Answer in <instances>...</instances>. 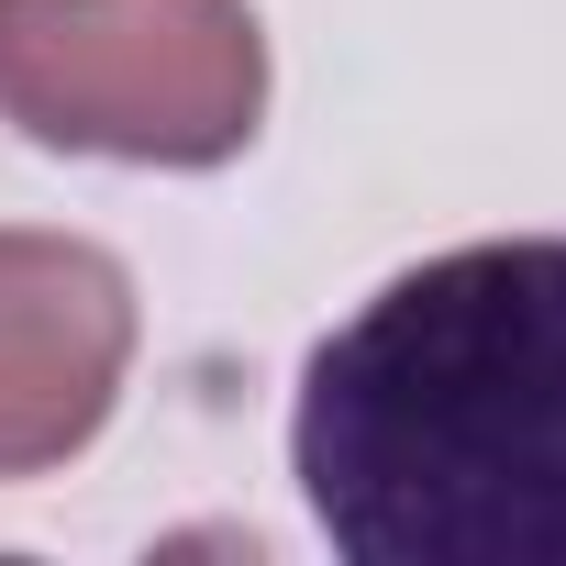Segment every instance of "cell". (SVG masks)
<instances>
[{
  "label": "cell",
  "instance_id": "obj_1",
  "mask_svg": "<svg viewBox=\"0 0 566 566\" xmlns=\"http://www.w3.org/2000/svg\"><path fill=\"white\" fill-rule=\"evenodd\" d=\"M290 467L345 566H566V233L356 301L301 367Z\"/></svg>",
  "mask_w": 566,
  "mask_h": 566
},
{
  "label": "cell",
  "instance_id": "obj_2",
  "mask_svg": "<svg viewBox=\"0 0 566 566\" xmlns=\"http://www.w3.org/2000/svg\"><path fill=\"white\" fill-rule=\"evenodd\" d=\"M0 123L112 167H233L266 123L255 0H0Z\"/></svg>",
  "mask_w": 566,
  "mask_h": 566
},
{
  "label": "cell",
  "instance_id": "obj_3",
  "mask_svg": "<svg viewBox=\"0 0 566 566\" xmlns=\"http://www.w3.org/2000/svg\"><path fill=\"white\" fill-rule=\"evenodd\" d=\"M134 334L145 312L112 244L0 222V489L101 444L134 378Z\"/></svg>",
  "mask_w": 566,
  "mask_h": 566
}]
</instances>
